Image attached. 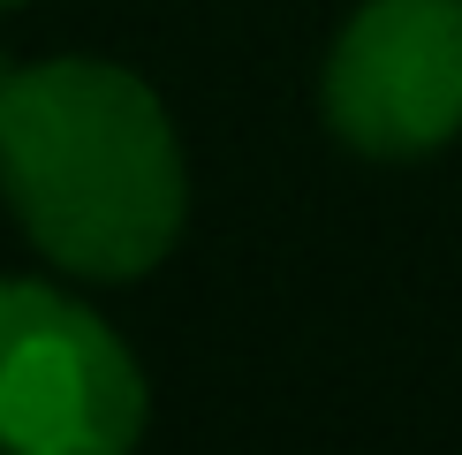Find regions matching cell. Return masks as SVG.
I'll list each match as a JSON object with an SVG mask.
<instances>
[{
	"label": "cell",
	"instance_id": "1",
	"mask_svg": "<svg viewBox=\"0 0 462 455\" xmlns=\"http://www.w3.org/2000/svg\"><path fill=\"white\" fill-rule=\"evenodd\" d=\"M0 198L69 281H144L189 228V152L167 99L99 53L23 61L0 91Z\"/></svg>",
	"mask_w": 462,
	"mask_h": 455
},
{
	"label": "cell",
	"instance_id": "2",
	"mask_svg": "<svg viewBox=\"0 0 462 455\" xmlns=\"http://www.w3.org/2000/svg\"><path fill=\"white\" fill-rule=\"evenodd\" d=\"M152 387L122 327L61 281L0 274V455H137Z\"/></svg>",
	"mask_w": 462,
	"mask_h": 455
},
{
	"label": "cell",
	"instance_id": "3",
	"mask_svg": "<svg viewBox=\"0 0 462 455\" xmlns=\"http://www.w3.org/2000/svg\"><path fill=\"white\" fill-rule=\"evenodd\" d=\"M319 107L364 160H425L462 129V0H364L326 46Z\"/></svg>",
	"mask_w": 462,
	"mask_h": 455
},
{
	"label": "cell",
	"instance_id": "4",
	"mask_svg": "<svg viewBox=\"0 0 462 455\" xmlns=\"http://www.w3.org/2000/svg\"><path fill=\"white\" fill-rule=\"evenodd\" d=\"M15 69H23V61H8V53H0V91H8V76H15Z\"/></svg>",
	"mask_w": 462,
	"mask_h": 455
},
{
	"label": "cell",
	"instance_id": "5",
	"mask_svg": "<svg viewBox=\"0 0 462 455\" xmlns=\"http://www.w3.org/2000/svg\"><path fill=\"white\" fill-rule=\"evenodd\" d=\"M15 8H23V0H0V15H15Z\"/></svg>",
	"mask_w": 462,
	"mask_h": 455
}]
</instances>
